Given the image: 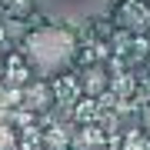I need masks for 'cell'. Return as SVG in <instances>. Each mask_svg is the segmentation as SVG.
<instances>
[{
  "instance_id": "cell-1",
  "label": "cell",
  "mask_w": 150,
  "mask_h": 150,
  "mask_svg": "<svg viewBox=\"0 0 150 150\" xmlns=\"http://www.w3.org/2000/svg\"><path fill=\"white\" fill-rule=\"evenodd\" d=\"M23 57L37 77H57L77 57V40L67 27H43L23 40Z\"/></svg>"
},
{
  "instance_id": "cell-2",
  "label": "cell",
  "mask_w": 150,
  "mask_h": 150,
  "mask_svg": "<svg viewBox=\"0 0 150 150\" xmlns=\"http://www.w3.org/2000/svg\"><path fill=\"white\" fill-rule=\"evenodd\" d=\"M113 4L117 0H33V7L57 23H90L103 17Z\"/></svg>"
},
{
  "instance_id": "cell-3",
  "label": "cell",
  "mask_w": 150,
  "mask_h": 150,
  "mask_svg": "<svg viewBox=\"0 0 150 150\" xmlns=\"http://www.w3.org/2000/svg\"><path fill=\"white\" fill-rule=\"evenodd\" d=\"M27 107L37 110V113L50 110V107H54V90H50L47 83H30V90H27Z\"/></svg>"
},
{
  "instance_id": "cell-4",
  "label": "cell",
  "mask_w": 150,
  "mask_h": 150,
  "mask_svg": "<svg viewBox=\"0 0 150 150\" xmlns=\"http://www.w3.org/2000/svg\"><path fill=\"white\" fill-rule=\"evenodd\" d=\"M80 90H83L87 97L103 93V90H107V70H103V67H90V70L80 77Z\"/></svg>"
},
{
  "instance_id": "cell-5",
  "label": "cell",
  "mask_w": 150,
  "mask_h": 150,
  "mask_svg": "<svg viewBox=\"0 0 150 150\" xmlns=\"http://www.w3.org/2000/svg\"><path fill=\"white\" fill-rule=\"evenodd\" d=\"M0 150H17V134L10 127H0Z\"/></svg>"
},
{
  "instance_id": "cell-6",
  "label": "cell",
  "mask_w": 150,
  "mask_h": 150,
  "mask_svg": "<svg viewBox=\"0 0 150 150\" xmlns=\"http://www.w3.org/2000/svg\"><path fill=\"white\" fill-rule=\"evenodd\" d=\"M144 130H147V137H150V107L144 110Z\"/></svg>"
},
{
  "instance_id": "cell-7",
  "label": "cell",
  "mask_w": 150,
  "mask_h": 150,
  "mask_svg": "<svg viewBox=\"0 0 150 150\" xmlns=\"http://www.w3.org/2000/svg\"><path fill=\"white\" fill-rule=\"evenodd\" d=\"M0 77H4V64H0Z\"/></svg>"
}]
</instances>
